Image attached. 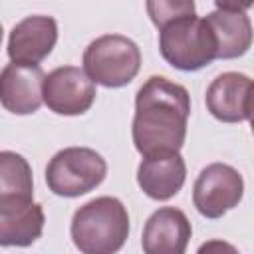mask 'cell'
Masks as SVG:
<instances>
[{"label": "cell", "instance_id": "9", "mask_svg": "<svg viewBox=\"0 0 254 254\" xmlns=\"http://www.w3.org/2000/svg\"><path fill=\"white\" fill-rule=\"evenodd\" d=\"M204 103L210 115L218 121H246L254 103V79L238 71H224L210 81Z\"/></svg>", "mask_w": 254, "mask_h": 254}, {"label": "cell", "instance_id": "2", "mask_svg": "<svg viewBox=\"0 0 254 254\" xmlns=\"http://www.w3.org/2000/svg\"><path fill=\"white\" fill-rule=\"evenodd\" d=\"M71 240L81 254H117L129 236V214L115 196H97L73 212Z\"/></svg>", "mask_w": 254, "mask_h": 254}, {"label": "cell", "instance_id": "17", "mask_svg": "<svg viewBox=\"0 0 254 254\" xmlns=\"http://www.w3.org/2000/svg\"><path fill=\"white\" fill-rule=\"evenodd\" d=\"M196 254H240V252H238V248H236L234 244H230V242H226V240L214 238V240L202 242V244L198 246Z\"/></svg>", "mask_w": 254, "mask_h": 254}, {"label": "cell", "instance_id": "16", "mask_svg": "<svg viewBox=\"0 0 254 254\" xmlns=\"http://www.w3.org/2000/svg\"><path fill=\"white\" fill-rule=\"evenodd\" d=\"M147 12L151 16V22L161 30L167 24L187 18V16H196V6L192 0H159V2H147Z\"/></svg>", "mask_w": 254, "mask_h": 254}, {"label": "cell", "instance_id": "18", "mask_svg": "<svg viewBox=\"0 0 254 254\" xmlns=\"http://www.w3.org/2000/svg\"><path fill=\"white\" fill-rule=\"evenodd\" d=\"M250 127H252V135H254V103H252V111H250Z\"/></svg>", "mask_w": 254, "mask_h": 254}, {"label": "cell", "instance_id": "7", "mask_svg": "<svg viewBox=\"0 0 254 254\" xmlns=\"http://www.w3.org/2000/svg\"><path fill=\"white\" fill-rule=\"evenodd\" d=\"M95 83L75 65L52 69L44 81V103L58 115H81L95 101Z\"/></svg>", "mask_w": 254, "mask_h": 254}, {"label": "cell", "instance_id": "5", "mask_svg": "<svg viewBox=\"0 0 254 254\" xmlns=\"http://www.w3.org/2000/svg\"><path fill=\"white\" fill-rule=\"evenodd\" d=\"M105 159L89 147H67L58 151L46 167L48 189L58 196L75 198L103 183Z\"/></svg>", "mask_w": 254, "mask_h": 254}, {"label": "cell", "instance_id": "12", "mask_svg": "<svg viewBox=\"0 0 254 254\" xmlns=\"http://www.w3.org/2000/svg\"><path fill=\"white\" fill-rule=\"evenodd\" d=\"M190 234L187 214L181 208L163 206L147 218L141 246L145 254H185Z\"/></svg>", "mask_w": 254, "mask_h": 254}, {"label": "cell", "instance_id": "6", "mask_svg": "<svg viewBox=\"0 0 254 254\" xmlns=\"http://www.w3.org/2000/svg\"><path fill=\"white\" fill-rule=\"evenodd\" d=\"M244 194V181L242 175L226 165V163H212L204 167L192 187V202L194 208L206 218H220L238 202Z\"/></svg>", "mask_w": 254, "mask_h": 254}, {"label": "cell", "instance_id": "3", "mask_svg": "<svg viewBox=\"0 0 254 254\" xmlns=\"http://www.w3.org/2000/svg\"><path fill=\"white\" fill-rule=\"evenodd\" d=\"M159 50L167 64L181 71H196L216 60V38L204 18L187 16L159 30Z\"/></svg>", "mask_w": 254, "mask_h": 254}, {"label": "cell", "instance_id": "15", "mask_svg": "<svg viewBox=\"0 0 254 254\" xmlns=\"http://www.w3.org/2000/svg\"><path fill=\"white\" fill-rule=\"evenodd\" d=\"M32 196H34V181H32V169L28 161L14 151H2L0 153V198L32 200Z\"/></svg>", "mask_w": 254, "mask_h": 254}, {"label": "cell", "instance_id": "8", "mask_svg": "<svg viewBox=\"0 0 254 254\" xmlns=\"http://www.w3.org/2000/svg\"><path fill=\"white\" fill-rule=\"evenodd\" d=\"M254 2H216V8L206 14V22L216 38V58L234 60L244 56L254 40L252 24L246 14Z\"/></svg>", "mask_w": 254, "mask_h": 254}, {"label": "cell", "instance_id": "14", "mask_svg": "<svg viewBox=\"0 0 254 254\" xmlns=\"http://www.w3.org/2000/svg\"><path fill=\"white\" fill-rule=\"evenodd\" d=\"M44 208L34 200L0 198V244L30 246L44 230Z\"/></svg>", "mask_w": 254, "mask_h": 254}, {"label": "cell", "instance_id": "13", "mask_svg": "<svg viewBox=\"0 0 254 254\" xmlns=\"http://www.w3.org/2000/svg\"><path fill=\"white\" fill-rule=\"evenodd\" d=\"M187 165L181 153H155L143 157L137 169V185L153 200L173 198L185 185Z\"/></svg>", "mask_w": 254, "mask_h": 254}, {"label": "cell", "instance_id": "4", "mask_svg": "<svg viewBox=\"0 0 254 254\" xmlns=\"http://www.w3.org/2000/svg\"><path fill=\"white\" fill-rule=\"evenodd\" d=\"M141 67L139 46L121 34L95 38L83 52V71L103 87H123L135 79Z\"/></svg>", "mask_w": 254, "mask_h": 254}, {"label": "cell", "instance_id": "11", "mask_svg": "<svg viewBox=\"0 0 254 254\" xmlns=\"http://www.w3.org/2000/svg\"><path fill=\"white\" fill-rule=\"evenodd\" d=\"M58 42V22L52 16H26L8 38V56L16 64H40Z\"/></svg>", "mask_w": 254, "mask_h": 254}, {"label": "cell", "instance_id": "1", "mask_svg": "<svg viewBox=\"0 0 254 254\" xmlns=\"http://www.w3.org/2000/svg\"><path fill=\"white\" fill-rule=\"evenodd\" d=\"M190 97L187 87L163 75H151L135 95V117L131 135L135 149L143 155L179 153L187 139Z\"/></svg>", "mask_w": 254, "mask_h": 254}, {"label": "cell", "instance_id": "10", "mask_svg": "<svg viewBox=\"0 0 254 254\" xmlns=\"http://www.w3.org/2000/svg\"><path fill=\"white\" fill-rule=\"evenodd\" d=\"M46 73L38 64L10 62L0 73V101L14 115H30L44 103Z\"/></svg>", "mask_w": 254, "mask_h": 254}]
</instances>
